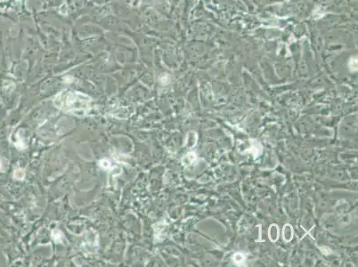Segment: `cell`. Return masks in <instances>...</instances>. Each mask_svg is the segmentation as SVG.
I'll use <instances>...</instances> for the list:
<instances>
[{
    "mask_svg": "<svg viewBox=\"0 0 358 267\" xmlns=\"http://www.w3.org/2000/svg\"><path fill=\"white\" fill-rule=\"evenodd\" d=\"M92 99L80 92L62 91L59 93L55 99V104L61 111L83 117L91 110Z\"/></svg>",
    "mask_w": 358,
    "mask_h": 267,
    "instance_id": "cell-1",
    "label": "cell"
},
{
    "mask_svg": "<svg viewBox=\"0 0 358 267\" xmlns=\"http://www.w3.org/2000/svg\"><path fill=\"white\" fill-rule=\"evenodd\" d=\"M282 234H283V240L287 242L290 241L293 238V229L291 227L290 225H286L283 227V231H282Z\"/></svg>",
    "mask_w": 358,
    "mask_h": 267,
    "instance_id": "cell-2",
    "label": "cell"
},
{
    "mask_svg": "<svg viewBox=\"0 0 358 267\" xmlns=\"http://www.w3.org/2000/svg\"><path fill=\"white\" fill-rule=\"evenodd\" d=\"M268 236L271 241L275 242L279 238V229L276 225H272L268 231Z\"/></svg>",
    "mask_w": 358,
    "mask_h": 267,
    "instance_id": "cell-3",
    "label": "cell"
},
{
    "mask_svg": "<svg viewBox=\"0 0 358 267\" xmlns=\"http://www.w3.org/2000/svg\"><path fill=\"white\" fill-rule=\"evenodd\" d=\"M195 159H196V155H195V153L190 152L188 153V154L185 156V158L183 159V163H184V165H190V164H192Z\"/></svg>",
    "mask_w": 358,
    "mask_h": 267,
    "instance_id": "cell-4",
    "label": "cell"
},
{
    "mask_svg": "<svg viewBox=\"0 0 358 267\" xmlns=\"http://www.w3.org/2000/svg\"><path fill=\"white\" fill-rule=\"evenodd\" d=\"M52 237H53V239H54L56 242H58V243H61V242L62 241V240H63V235H62V233H61L60 231H58V230H54V231H53V232H52Z\"/></svg>",
    "mask_w": 358,
    "mask_h": 267,
    "instance_id": "cell-5",
    "label": "cell"
},
{
    "mask_svg": "<svg viewBox=\"0 0 358 267\" xmlns=\"http://www.w3.org/2000/svg\"><path fill=\"white\" fill-rule=\"evenodd\" d=\"M234 261L237 264V265H241L244 263L245 261V256L242 253H236L234 256Z\"/></svg>",
    "mask_w": 358,
    "mask_h": 267,
    "instance_id": "cell-6",
    "label": "cell"
},
{
    "mask_svg": "<svg viewBox=\"0 0 358 267\" xmlns=\"http://www.w3.org/2000/svg\"><path fill=\"white\" fill-rule=\"evenodd\" d=\"M99 165L102 168H105V169H107V168L109 169V168H111V163H110L107 159H102L99 162Z\"/></svg>",
    "mask_w": 358,
    "mask_h": 267,
    "instance_id": "cell-7",
    "label": "cell"
},
{
    "mask_svg": "<svg viewBox=\"0 0 358 267\" xmlns=\"http://www.w3.org/2000/svg\"><path fill=\"white\" fill-rule=\"evenodd\" d=\"M24 175H25V173H24L23 170H21V169H18V170H16L15 173H14V177H15L16 179H20H20H23Z\"/></svg>",
    "mask_w": 358,
    "mask_h": 267,
    "instance_id": "cell-8",
    "label": "cell"
},
{
    "mask_svg": "<svg viewBox=\"0 0 358 267\" xmlns=\"http://www.w3.org/2000/svg\"><path fill=\"white\" fill-rule=\"evenodd\" d=\"M353 61H354V62H352V61H350L349 68H350V70H351V71H355L356 70H357V65H356V63H357V60H356V58H353Z\"/></svg>",
    "mask_w": 358,
    "mask_h": 267,
    "instance_id": "cell-9",
    "label": "cell"
}]
</instances>
